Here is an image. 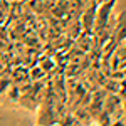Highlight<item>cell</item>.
I'll return each mask as SVG.
<instances>
[{
    "label": "cell",
    "mask_w": 126,
    "mask_h": 126,
    "mask_svg": "<svg viewBox=\"0 0 126 126\" xmlns=\"http://www.w3.org/2000/svg\"><path fill=\"white\" fill-rule=\"evenodd\" d=\"M125 39H126V10H123L116 17L114 27H113V32H111V37H109V40H108L106 44L118 46L119 42H123Z\"/></svg>",
    "instance_id": "1"
},
{
    "label": "cell",
    "mask_w": 126,
    "mask_h": 126,
    "mask_svg": "<svg viewBox=\"0 0 126 126\" xmlns=\"http://www.w3.org/2000/svg\"><path fill=\"white\" fill-rule=\"evenodd\" d=\"M114 56H113V61L114 62H126V39L123 42L118 44V47H114Z\"/></svg>",
    "instance_id": "2"
},
{
    "label": "cell",
    "mask_w": 126,
    "mask_h": 126,
    "mask_svg": "<svg viewBox=\"0 0 126 126\" xmlns=\"http://www.w3.org/2000/svg\"><path fill=\"white\" fill-rule=\"evenodd\" d=\"M42 72H40V69H37V72H35V69H32L30 71V79H34V81H39L42 76H40Z\"/></svg>",
    "instance_id": "3"
},
{
    "label": "cell",
    "mask_w": 126,
    "mask_h": 126,
    "mask_svg": "<svg viewBox=\"0 0 126 126\" xmlns=\"http://www.w3.org/2000/svg\"><path fill=\"white\" fill-rule=\"evenodd\" d=\"M121 118H123V121H125V125H126V99L123 101V114H121Z\"/></svg>",
    "instance_id": "4"
},
{
    "label": "cell",
    "mask_w": 126,
    "mask_h": 126,
    "mask_svg": "<svg viewBox=\"0 0 126 126\" xmlns=\"http://www.w3.org/2000/svg\"><path fill=\"white\" fill-rule=\"evenodd\" d=\"M37 126H40V125H37ZM47 126H59V123H56V125H47Z\"/></svg>",
    "instance_id": "5"
}]
</instances>
